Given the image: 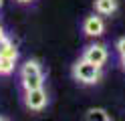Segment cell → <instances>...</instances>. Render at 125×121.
Segmentation results:
<instances>
[{
	"label": "cell",
	"mask_w": 125,
	"mask_h": 121,
	"mask_svg": "<svg viewBox=\"0 0 125 121\" xmlns=\"http://www.w3.org/2000/svg\"><path fill=\"white\" fill-rule=\"evenodd\" d=\"M83 32L87 36H91V38L103 36V32H105V20H103V16L97 14V12L85 16V20H83Z\"/></svg>",
	"instance_id": "5b68a950"
},
{
	"label": "cell",
	"mask_w": 125,
	"mask_h": 121,
	"mask_svg": "<svg viewBox=\"0 0 125 121\" xmlns=\"http://www.w3.org/2000/svg\"><path fill=\"white\" fill-rule=\"evenodd\" d=\"M24 105L30 111H42L49 105V93L44 91V87L28 89V91H24Z\"/></svg>",
	"instance_id": "3957f363"
},
{
	"label": "cell",
	"mask_w": 125,
	"mask_h": 121,
	"mask_svg": "<svg viewBox=\"0 0 125 121\" xmlns=\"http://www.w3.org/2000/svg\"><path fill=\"white\" fill-rule=\"evenodd\" d=\"M2 4H4V0H0V8H2Z\"/></svg>",
	"instance_id": "9a60e30c"
},
{
	"label": "cell",
	"mask_w": 125,
	"mask_h": 121,
	"mask_svg": "<svg viewBox=\"0 0 125 121\" xmlns=\"http://www.w3.org/2000/svg\"><path fill=\"white\" fill-rule=\"evenodd\" d=\"M0 63H2V59H0Z\"/></svg>",
	"instance_id": "e0dca14e"
},
{
	"label": "cell",
	"mask_w": 125,
	"mask_h": 121,
	"mask_svg": "<svg viewBox=\"0 0 125 121\" xmlns=\"http://www.w3.org/2000/svg\"><path fill=\"white\" fill-rule=\"evenodd\" d=\"M2 119H4V117H2V115H0V121H2Z\"/></svg>",
	"instance_id": "2e32d148"
},
{
	"label": "cell",
	"mask_w": 125,
	"mask_h": 121,
	"mask_svg": "<svg viewBox=\"0 0 125 121\" xmlns=\"http://www.w3.org/2000/svg\"><path fill=\"white\" fill-rule=\"evenodd\" d=\"M0 75H12L14 67H16V59H8V56H0Z\"/></svg>",
	"instance_id": "ba28073f"
},
{
	"label": "cell",
	"mask_w": 125,
	"mask_h": 121,
	"mask_svg": "<svg viewBox=\"0 0 125 121\" xmlns=\"http://www.w3.org/2000/svg\"><path fill=\"white\" fill-rule=\"evenodd\" d=\"M20 85L24 91L28 89H36V87H44V73H42V67L41 63L30 59L22 65L20 69Z\"/></svg>",
	"instance_id": "6da1fadb"
},
{
	"label": "cell",
	"mask_w": 125,
	"mask_h": 121,
	"mask_svg": "<svg viewBox=\"0 0 125 121\" xmlns=\"http://www.w3.org/2000/svg\"><path fill=\"white\" fill-rule=\"evenodd\" d=\"M10 44H12V40H10L8 36H6V34H4V36H0V56H2V55L6 53V48H8Z\"/></svg>",
	"instance_id": "9c48e42d"
},
{
	"label": "cell",
	"mask_w": 125,
	"mask_h": 121,
	"mask_svg": "<svg viewBox=\"0 0 125 121\" xmlns=\"http://www.w3.org/2000/svg\"><path fill=\"white\" fill-rule=\"evenodd\" d=\"M115 51H117V55H119V56L125 55V36H121V38L115 43Z\"/></svg>",
	"instance_id": "8fae6325"
},
{
	"label": "cell",
	"mask_w": 125,
	"mask_h": 121,
	"mask_svg": "<svg viewBox=\"0 0 125 121\" xmlns=\"http://www.w3.org/2000/svg\"><path fill=\"white\" fill-rule=\"evenodd\" d=\"M119 59H121V69L125 71V55H123V56H119Z\"/></svg>",
	"instance_id": "7c38bea8"
},
{
	"label": "cell",
	"mask_w": 125,
	"mask_h": 121,
	"mask_svg": "<svg viewBox=\"0 0 125 121\" xmlns=\"http://www.w3.org/2000/svg\"><path fill=\"white\" fill-rule=\"evenodd\" d=\"M16 2H18V4H30L32 0H16Z\"/></svg>",
	"instance_id": "4fadbf2b"
},
{
	"label": "cell",
	"mask_w": 125,
	"mask_h": 121,
	"mask_svg": "<svg viewBox=\"0 0 125 121\" xmlns=\"http://www.w3.org/2000/svg\"><path fill=\"white\" fill-rule=\"evenodd\" d=\"M0 36H4V28L2 26H0Z\"/></svg>",
	"instance_id": "5bb4252c"
},
{
	"label": "cell",
	"mask_w": 125,
	"mask_h": 121,
	"mask_svg": "<svg viewBox=\"0 0 125 121\" xmlns=\"http://www.w3.org/2000/svg\"><path fill=\"white\" fill-rule=\"evenodd\" d=\"M85 119H89V121H111V115L101 107H91L85 113Z\"/></svg>",
	"instance_id": "52a82bcc"
},
{
	"label": "cell",
	"mask_w": 125,
	"mask_h": 121,
	"mask_svg": "<svg viewBox=\"0 0 125 121\" xmlns=\"http://www.w3.org/2000/svg\"><path fill=\"white\" fill-rule=\"evenodd\" d=\"M2 56H8V59H16V61H18V48L14 46V44H10L8 48H6V53H4Z\"/></svg>",
	"instance_id": "30bf717a"
},
{
	"label": "cell",
	"mask_w": 125,
	"mask_h": 121,
	"mask_svg": "<svg viewBox=\"0 0 125 121\" xmlns=\"http://www.w3.org/2000/svg\"><path fill=\"white\" fill-rule=\"evenodd\" d=\"M81 59H85V61H89V63H93V65H97V67L103 69L105 63H107V59H109L107 46L101 44V43H93V44H89V46H85Z\"/></svg>",
	"instance_id": "277c9868"
},
{
	"label": "cell",
	"mask_w": 125,
	"mask_h": 121,
	"mask_svg": "<svg viewBox=\"0 0 125 121\" xmlns=\"http://www.w3.org/2000/svg\"><path fill=\"white\" fill-rule=\"evenodd\" d=\"M93 8L101 16H111L119 8V0H93Z\"/></svg>",
	"instance_id": "8992f818"
},
{
	"label": "cell",
	"mask_w": 125,
	"mask_h": 121,
	"mask_svg": "<svg viewBox=\"0 0 125 121\" xmlns=\"http://www.w3.org/2000/svg\"><path fill=\"white\" fill-rule=\"evenodd\" d=\"M73 77L81 85H97L101 77H103V73H101V67L85 61V59H79L73 65Z\"/></svg>",
	"instance_id": "7a4b0ae2"
}]
</instances>
